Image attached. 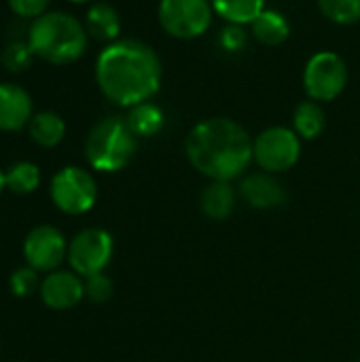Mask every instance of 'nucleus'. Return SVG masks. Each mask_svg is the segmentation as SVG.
<instances>
[{
  "mask_svg": "<svg viewBox=\"0 0 360 362\" xmlns=\"http://www.w3.org/2000/svg\"><path fill=\"white\" fill-rule=\"evenodd\" d=\"M161 59L138 38H119L106 45L95 59V83L102 95L121 108L149 102L161 87Z\"/></svg>",
  "mask_w": 360,
  "mask_h": 362,
  "instance_id": "f257e3e1",
  "label": "nucleus"
},
{
  "mask_svg": "<svg viewBox=\"0 0 360 362\" xmlns=\"http://www.w3.org/2000/svg\"><path fill=\"white\" fill-rule=\"evenodd\" d=\"M185 153L189 163L206 178L233 182L252 163V138L238 121L210 117L191 127Z\"/></svg>",
  "mask_w": 360,
  "mask_h": 362,
  "instance_id": "f03ea898",
  "label": "nucleus"
},
{
  "mask_svg": "<svg viewBox=\"0 0 360 362\" xmlns=\"http://www.w3.org/2000/svg\"><path fill=\"white\" fill-rule=\"evenodd\" d=\"M87 40L89 34L85 23L64 11H47L32 19L28 30V45L34 57L53 66H66L81 59L87 51Z\"/></svg>",
  "mask_w": 360,
  "mask_h": 362,
  "instance_id": "7ed1b4c3",
  "label": "nucleus"
},
{
  "mask_svg": "<svg viewBox=\"0 0 360 362\" xmlns=\"http://www.w3.org/2000/svg\"><path fill=\"white\" fill-rule=\"evenodd\" d=\"M138 136L125 117L110 115L100 119L87 134L85 157L95 172L112 174L129 165L138 153Z\"/></svg>",
  "mask_w": 360,
  "mask_h": 362,
  "instance_id": "20e7f679",
  "label": "nucleus"
},
{
  "mask_svg": "<svg viewBox=\"0 0 360 362\" xmlns=\"http://www.w3.org/2000/svg\"><path fill=\"white\" fill-rule=\"evenodd\" d=\"M210 0H159L157 19L161 30L178 40H195L212 25Z\"/></svg>",
  "mask_w": 360,
  "mask_h": 362,
  "instance_id": "39448f33",
  "label": "nucleus"
},
{
  "mask_svg": "<svg viewBox=\"0 0 360 362\" xmlns=\"http://www.w3.org/2000/svg\"><path fill=\"white\" fill-rule=\"evenodd\" d=\"M301 138L293 127L272 125L252 140V161L267 174H282L297 165Z\"/></svg>",
  "mask_w": 360,
  "mask_h": 362,
  "instance_id": "423d86ee",
  "label": "nucleus"
},
{
  "mask_svg": "<svg viewBox=\"0 0 360 362\" xmlns=\"http://www.w3.org/2000/svg\"><path fill=\"white\" fill-rule=\"evenodd\" d=\"M348 85V66L335 51L314 53L303 68V89L314 102H333Z\"/></svg>",
  "mask_w": 360,
  "mask_h": 362,
  "instance_id": "0eeeda50",
  "label": "nucleus"
},
{
  "mask_svg": "<svg viewBox=\"0 0 360 362\" xmlns=\"http://www.w3.org/2000/svg\"><path fill=\"white\" fill-rule=\"evenodd\" d=\"M49 193L55 208L70 216L87 214L98 202V185L93 176L76 165L62 168L51 178Z\"/></svg>",
  "mask_w": 360,
  "mask_h": 362,
  "instance_id": "6e6552de",
  "label": "nucleus"
},
{
  "mask_svg": "<svg viewBox=\"0 0 360 362\" xmlns=\"http://www.w3.org/2000/svg\"><path fill=\"white\" fill-rule=\"evenodd\" d=\"M115 252L112 235L104 229H85L68 244V263L74 274L89 278L104 274Z\"/></svg>",
  "mask_w": 360,
  "mask_h": 362,
  "instance_id": "1a4fd4ad",
  "label": "nucleus"
},
{
  "mask_svg": "<svg viewBox=\"0 0 360 362\" xmlns=\"http://www.w3.org/2000/svg\"><path fill=\"white\" fill-rule=\"evenodd\" d=\"M23 259L32 269L51 274L68 259V242L53 225H38L23 240Z\"/></svg>",
  "mask_w": 360,
  "mask_h": 362,
  "instance_id": "9d476101",
  "label": "nucleus"
},
{
  "mask_svg": "<svg viewBox=\"0 0 360 362\" xmlns=\"http://www.w3.org/2000/svg\"><path fill=\"white\" fill-rule=\"evenodd\" d=\"M40 299L49 310L64 312L76 308L85 299V280L74 272L55 269L40 282Z\"/></svg>",
  "mask_w": 360,
  "mask_h": 362,
  "instance_id": "9b49d317",
  "label": "nucleus"
},
{
  "mask_svg": "<svg viewBox=\"0 0 360 362\" xmlns=\"http://www.w3.org/2000/svg\"><path fill=\"white\" fill-rule=\"evenodd\" d=\"M34 117L32 95L15 83H0V132H21Z\"/></svg>",
  "mask_w": 360,
  "mask_h": 362,
  "instance_id": "f8f14e48",
  "label": "nucleus"
},
{
  "mask_svg": "<svg viewBox=\"0 0 360 362\" xmlns=\"http://www.w3.org/2000/svg\"><path fill=\"white\" fill-rule=\"evenodd\" d=\"M240 197L257 210H274L286 204V189L274 178V174L257 172L248 174L240 182Z\"/></svg>",
  "mask_w": 360,
  "mask_h": 362,
  "instance_id": "ddd939ff",
  "label": "nucleus"
},
{
  "mask_svg": "<svg viewBox=\"0 0 360 362\" xmlns=\"http://www.w3.org/2000/svg\"><path fill=\"white\" fill-rule=\"evenodd\" d=\"M85 30L100 42H115L121 34V17L117 8L108 2H93L85 17Z\"/></svg>",
  "mask_w": 360,
  "mask_h": 362,
  "instance_id": "4468645a",
  "label": "nucleus"
},
{
  "mask_svg": "<svg viewBox=\"0 0 360 362\" xmlns=\"http://www.w3.org/2000/svg\"><path fill=\"white\" fill-rule=\"evenodd\" d=\"M236 189L231 182L210 180V185L199 195V210L212 221H225L236 208Z\"/></svg>",
  "mask_w": 360,
  "mask_h": 362,
  "instance_id": "2eb2a0df",
  "label": "nucleus"
},
{
  "mask_svg": "<svg viewBox=\"0 0 360 362\" xmlns=\"http://www.w3.org/2000/svg\"><path fill=\"white\" fill-rule=\"evenodd\" d=\"M250 32H252V36L261 45H265V47H278V45L286 42V38L291 36V23L284 17V13H280L276 8H265L250 23Z\"/></svg>",
  "mask_w": 360,
  "mask_h": 362,
  "instance_id": "dca6fc26",
  "label": "nucleus"
},
{
  "mask_svg": "<svg viewBox=\"0 0 360 362\" xmlns=\"http://www.w3.org/2000/svg\"><path fill=\"white\" fill-rule=\"evenodd\" d=\"M28 134L30 138L42 146V148H53L57 146L64 136H66V121L55 112V110H40L34 112L32 121L28 123Z\"/></svg>",
  "mask_w": 360,
  "mask_h": 362,
  "instance_id": "f3484780",
  "label": "nucleus"
},
{
  "mask_svg": "<svg viewBox=\"0 0 360 362\" xmlns=\"http://www.w3.org/2000/svg\"><path fill=\"white\" fill-rule=\"evenodd\" d=\"M327 127V115L320 102L303 100L293 112V129L301 140H316Z\"/></svg>",
  "mask_w": 360,
  "mask_h": 362,
  "instance_id": "a211bd4d",
  "label": "nucleus"
},
{
  "mask_svg": "<svg viewBox=\"0 0 360 362\" xmlns=\"http://www.w3.org/2000/svg\"><path fill=\"white\" fill-rule=\"evenodd\" d=\"M214 15L231 25H250L267 6L265 0H210Z\"/></svg>",
  "mask_w": 360,
  "mask_h": 362,
  "instance_id": "6ab92c4d",
  "label": "nucleus"
},
{
  "mask_svg": "<svg viewBox=\"0 0 360 362\" xmlns=\"http://www.w3.org/2000/svg\"><path fill=\"white\" fill-rule=\"evenodd\" d=\"M125 119H127L132 132H134L138 138H153V136H157V134L163 129V125H166V115H163V110H161L157 104H153L151 100H149V102H142V104H138V106H134V108H129V112H127Z\"/></svg>",
  "mask_w": 360,
  "mask_h": 362,
  "instance_id": "aec40b11",
  "label": "nucleus"
},
{
  "mask_svg": "<svg viewBox=\"0 0 360 362\" xmlns=\"http://www.w3.org/2000/svg\"><path fill=\"white\" fill-rule=\"evenodd\" d=\"M6 189L17 195H30L40 187V170L32 161H17L6 172Z\"/></svg>",
  "mask_w": 360,
  "mask_h": 362,
  "instance_id": "412c9836",
  "label": "nucleus"
},
{
  "mask_svg": "<svg viewBox=\"0 0 360 362\" xmlns=\"http://www.w3.org/2000/svg\"><path fill=\"white\" fill-rule=\"evenodd\" d=\"M318 11L337 25H354L360 21V0H318Z\"/></svg>",
  "mask_w": 360,
  "mask_h": 362,
  "instance_id": "4be33fe9",
  "label": "nucleus"
},
{
  "mask_svg": "<svg viewBox=\"0 0 360 362\" xmlns=\"http://www.w3.org/2000/svg\"><path fill=\"white\" fill-rule=\"evenodd\" d=\"M8 286L13 291L15 297H30L36 291H40V280H38V272L32 269L30 265L19 267L11 274Z\"/></svg>",
  "mask_w": 360,
  "mask_h": 362,
  "instance_id": "5701e85b",
  "label": "nucleus"
},
{
  "mask_svg": "<svg viewBox=\"0 0 360 362\" xmlns=\"http://www.w3.org/2000/svg\"><path fill=\"white\" fill-rule=\"evenodd\" d=\"M32 59H34V53H32L28 40L25 42H11L2 51V64H4V68H8L13 72H21L25 68H30Z\"/></svg>",
  "mask_w": 360,
  "mask_h": 362,
  "instance_id": "b1692460",
  "label": "nucleus"
},
{
  "mask_svg": "<svg viewBox=\"0 0 360 362\" xmlns=\"http://www.w3.org/2000/svg\"><path fill=\"white\" fill-rule=\"evenodd\" d=\"M83 280H85V297L93 303H106L115 293V286L106 274H95Z\"/></svg>",
  "mask_w": 360,
  "mask_h": 362,
  "instance_id": "393cba45",
  "label": "nucleus"
},
{
  "mask_svg": "<svg viewBox=\"0 0 360 362\" xmlns=\"http://www.w3.org/2000/svg\"><path fill=\"white\" fill-rule=\"evenodd\" d=\"M11 11L23 19H36L47 13L51 0H6Z\"/></svg>",
  "mask_w": 360,
  "mask_h": 362,
  "instance_id": "a878e982",
  "label": "nucleus"
},
{
  "mask_svg": "<svg viewBox=\"0 0 360 362\" xmlns=\"http://www.w3.org/2000/svg\"><path fill=\"white\" fill-rule=\"evenodd\" d=\"M248 42V34L244 32V25H227L221 34V45L229 51V53H236V51H242Z\"/></svg>",
  "mask_w": 360,
  "mask_h": 362,
  "instance_id": "bb28decb",
  "label": "nucleus"
},
{
  "mask_svg": "<svg viewBox=\"0 0 360 362\" xmlns=\"http://www.w3.org/2000/svg\"><path fill=\"white\" fill-rule=\"evenodd\" d=\"M4 189H6V176H4V172L0 170V195H2Z\"/></svg>",
  "mask_w": 360,
  "mask_h": 362,
  "instance_id": "cd10ccee",
  "label": "nucleus"
},
{
  "mask_svg": "<svg viewBox=\"0 0 360 362\" xmlns=\"http://www.w3.org/2000/svg\"><path fill=\"white\" fill-rule=\"evenodd\" d=\"M68 2H74V4H85V2H98V0H68Z\"/></svg>",
  "mask_w": 360,
  "mask_h": 362,
  "instance_id": "c85d7f7f",
  "label": "nucleus"
}]
</instances>
